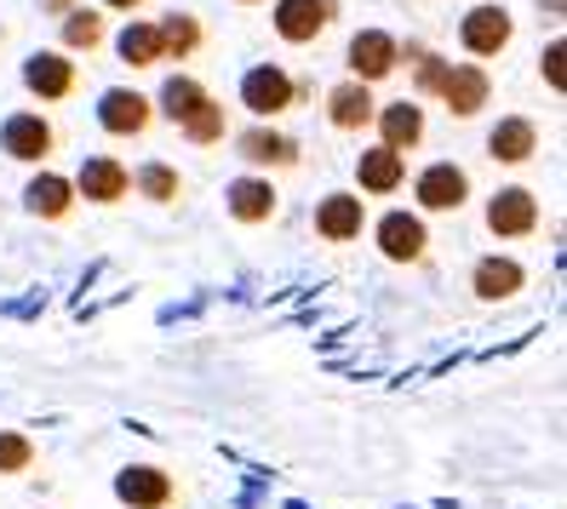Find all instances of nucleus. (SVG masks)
<instances>
[{
	"label": "nucleus",
	"instance_id": "nucleus-1",
	"mask_svg": "<svg viewBox=\"0 0 567 509\" xmlns=\"http://www.w3.org/2000/svg\"><path fill=\"white\" fill-rule=\"evenodd\" d=\"M413 58H419V86L442 92L453 115H476L487 104V75L476 70V63H453L447 70L442 58H424V52H413Z\"/></svg>",
	"mask_w": 567,
	"mask_h": 509
},
{
	"label": "nucleus",
	"instance_id": "nucleus-2",
	"mask_svg": "<svg viewBox=\"0 0 567 509\" xmlns=\"http://www.w3.org/2000/svg\"><path fill=\"white\" fill-rule=\"evenodd\" d=\"M161 110L173 115V121L189 132L195 144H213V138H224V110H218L213 97H207L202 86H195L189 75H173V81L161 86Z\"/></svg>",
	"mask_w": 567,
	"mask_h": 509
},
{
	"label": "nucleus",
	"instance_id": "nucleus-3",
	"mask_svg": "<svg viewBox=\"0 0 567 509\" xmlns=\"http://www.w3.org/2000/svg\"><path fill=\"white\" fill-rule=\"evenodd\" d=\"M115 498L132 509H166L173 503V475L155 469V464H126L115 475Z\"/></svg>",
	"mask_w": 567,
	"mask_h": 509
},
{
	"label": "nucleus",
	"instance_id": "nucleus-4",
	"mask_svg": "<svg viewBox=\"0 0 567 509\" xmlns=\"http://www.w3.org/2000/svg\"><path fill=\"white\" fill-rule=\"evenodd\" d=\"M458 41H464V52H476V58L505 52V46H511V12H505V7H476V12H464Z\"/></svg>",
	"mask_w": 567,
	"mask_h": 509
},
{
	"label": "nucleus",
	"instance_id": "nucleus-5",
	"mask_svg": "<svg viewBox=\"0 0 567 509\" xmlns=\"http://www.w3.org/2000/svg\"><path fill=\"white\" fill-rule=\"evenodd\" d=\"M241 104L252 115H281L292 104V81L276 70V63H258V70H247V81H241Z\"/></svg>",
	"mask_w": 567,
	"mask_h": 509
},
{
	"label": "nucleus",
	"instance_id": "nucleus-6",
	"mask_svg": "<svg viewBox=\"0 0 567 509\" xmlns=\"http://www.w3.org/2000/svg\"><path fill=\"white\" fill-rule=\"evenodd\" d=\"M533 224H539V200H533L527 189H498L493 195V207H487L493 235H527Z\"/></svg>",
	"mask_w": 567,
	"mask_h": 509
},
{
	"label": "nucleus",
	"instance_id": "nucleus-7",
	"mask_svg": "<svg viewBox=\"0 0 567 509\" xmlns=\"http://www.w3.org/2000/svg\"><path fill=\"white\" fill-rule=\"evenodd\" d=\"M327 0H281L276 7V29H281V41H292V46H305V41H316L321 29H327Z\"/></svg>",
	"mask_w": 567,
	"mask_h": 509
},
{
	"label": "nucleus",
	"instance_id": "nucleus-8",
	"mask_svg": "<svg viewBox=\"0 0 567 509\" xmlns=\"http://www.w3.org/2000/svg\"><path fill=\"white\" fill-rule=\"evenodd\" d=\"M350 70H355V81H361V86H367V81H384V75L395 70V41H390V35H379V29L355 35V41H350Z\"/></svg>",
	"mask_w": 567,
	"mask_h": 509
},
{
	"label": "nucleus",
	"instance_id": "nucleus-9",
	"mask_svg": "<svg viewBox=\"0 0 567 509\" xmlns=\"http://www.w3.org/2000/svg\"><path fill=\"white\" fill-rule=\"evenodd\" d=\"M0 144H7L12 160H41L52 149V126L41 115H12L7 126H0Z\"/></svg>",
	"mask_w": 567,
	"mask_h": 509
},
{
	"label": "nucleus",
	"instance_id": "nucleus-10",
	"mask_svg": "<svg viewBox=\"0 0 567 509\" xmlns=\"http://www.w3.org/2000/svg\"><path fill=\"white\" fill-rule=\"evenodd\" d=\"M23 81H29V92H41V97H63L75 86V63L63 52H35L23 63Z\"/></svg>",
	"mask_w": 567,
	"mask_h": 509
},
{
	"label": "nucleus",
	"instance_id": "nucleus-11",
	"mask_svg": "<svg viewBox=\"0 0 567 509\" xmlns=\"http://www.w3.org/2000/svg\"><path fill=\"white\" fill-rule=\"evenodd\" d=\"M464 189H471V178H464V173H458L453 160H442V166H430V173L419 178V200H424L430 212H453L458 200H464Z\"/></svg>",
	"mask_w": 567,
	"mask_h": 509
},
{
	"label": "nucleus",
	"instance_id": "nucleus-12",
	"mask_svg": "<svg viewBox=\"0 0 567 509\" xmlns=\"http://www.w3.org/2000/svg\"><path fill=\"white\" fill-rule=\"evenodd\" d=\"M97 121H104V132L126 138V132H144V121H150V104H144L138 92L115 86V92H104V104H97Z\"/></svg>",
	"mask_w": 567,
	"mask_h": 509
},
{
	"label": "nucleus",
	"instance_id": "nucleus-13",
	"mask_svg": "<svg viewBox=\"0 0 567 509\" xmlns=\"http://www.w3.org/2000/svg\"><path fill=\"white\" fill-rule=\"evenodd\" d=\"M379 247H384V258H395V263H413V258L424 252V224L408 218V212H390V218L379 224Z\"/></svg>",
	"mask_w": 567,
	"mask_h": 509
},
{
	"label": "nucleus",
	"instance_id": "nucleus-14",
	"mask_svg": "<svg viewBox=\"0 0 567 509\" xmlns=\"http://www.w3.org/2000/svg\"><path fill=\"white\" fill-rule=\"evenodd\" d=\"M75 184H81V195H86V200H121L132 178H126V166H121V160L92 155V160L81 166V178H75Z\"/></svg>",
	"mask_w": 567,
	"mask_h": 509
},
{
	"label": "nucleus",
	"instance_id": "nucleus-15",
	"mask_svg": "<svg viewBox=\"0 0 567 509\" xmlns=\"http://www.w3.org/2000/svg\"><path fill=\"white\" fill-rule=\"evenodd\" d=\"M379 115V126H384V149L390 155H402V149H413L419 138H424V115L413 110V104H390V110H373Z\"/></svg>",
	"mask_w": 567,
	"mask_h": 509
},
{
	"label": "nucleus",
	"instance_id": "nucleus-16",
	"mask_svg": "<svg viewBox=\"0 0 567 509\" xmlns=\"http://www.w3.org/2000/svg\"><path fill=\"white\" fill-rule=\"evenodd\" d=\"M316 229L327 235V241H350V235H361V200L355 195H327L321 212H316Z\"/></svg>",
	"mask_w": 567,
	"mask_h": 509
},
{
	"label": "nucleus",
	"instance_id": "nucleus-17",
	"mask_svg": "<svg viewBox=\"0 0 567 509\" xmlns=\"http://www.w3.org/2000/svg\"><path fill=\"white\" fill-rule=\"evenodd\" d=\"M229 212H236L241 224H264L276 212V189L264 184V178H241V184H229Z\"/></svg>",
	"mask_w": 567,
	"mask_h": 509
},
{
	"label": "nucleus",
	"instance_id": "nucleus-18",
	"mask_svg": "<svg viewBox=\"0 0 567 509\" xmlns=\"http://www.w3.org/2000/svg\"><path fill=\"white\" fill-rule=\"evenodd\" d=\"M487 149H493V160H511L516 166V160H527L533 149H539V132H533V121H498Z\"/></svg>",
	"mask_w": 567,
	"mask_h": 509
},
{
	"label": "nucleus",
	"instance_id": "nucleus-19",
	"mask_svg": "<svg viewBox=\"0 0 567 509\" xmlns=\"http://www.w3.org/2000/svg\"><path fill=\"white\" fill-rule=\"evenodd\" d=\"M355 178H361V189L390 195L395 184H402V155H390L384 144H379V149H367V155L355 160Z\"/></svg>",
	"mask_w": 567,
	"mask_h": 509
},
{
	"label": "nucleus",
	"instance_id": "nucleus-20",
	"mask_svg": "<svg viewBox=\"0 0 567 509\" xmlns=\"http://www.w3.org/2000/svg\"><path fill=\"white\" fill-rule=\"evenodd\" d=\"M327 110H332V126H361V121H373V97H367L361 81H344V86H332L327 92Z\"/></svg>",
	"mask_w": 567,
	"mask_h": 509
},
{
	"label": "nucleus",
	"instance_id": "nucleus-21",
	"mask_svg": "<svg viewBox=\"0 0 567 509\" xmlns=\"http://www.w3.org/2000/svg\"><path fill=\"white\" fill-rule=\"evenodd\" d=\"M476 292H482V298H511V292H522V263H511V258L476 263Z\"/></svg>",
	"mask_w": 567,
	"mask_h": 509
},
{
	"label": "nucleus",
	"instance_id": "nucleus-22",
	"mask_svg": "<svg viewBox=\"0 0 567 509\" xmlns=\"http://www.w3.org/2000/svg\"><path fill=\"white\" fill-rule=\"evenodd\" d=\"M29 212H41V218H63V212H70V184H63V178H52V173H41L35 184H29Z\"/></svg>",
	"mask_w": 567,
	"mask_h": 509
},
{
	"label": "nucleus",
	"instance_id": "nucleus-23",
	"mask_svg": "<svg viewBox=\"0 0 567 509\" xmlns=\"http://www.w3.org/2000/svg\"><path fill=\"white\" fill-rule=\"evenodd\" d=\"M115 46H121L126 63H155V58H161V29H155V23H126Z\"/></svg>",
	"mask_w": 567,
	"mask_h": 509
},
{
	"label": "nucleus",
	"instance_id": "nucleus-24",
	"mask_svg": "<svg viewBox=\"0 0 567 509\" xmlns=\"http://www.w3.org/2000/svg\"><path fill=\"white\" fill-rule=\"evenodd\" d=\"M29 464H35V440L0 429V475H23Z\"/></svg>",
	"mask_w": 567,
	"mask_h": 509
},
{
	"label": "nucleus",
	"instance_id": "nucleus-25",
	"mask_svg": "<svg viewBox=\"0 0 567 509\" xmlns=\"http://www.w3.org/2000/svg\"><path fill=\"white\" fill-rule=\"evenodd\" d=\"M241 155H247V160H287L292 144L281 138V132H264V126H258V132H241Z\"/></svg>",
	"mask_w": 567,
	"mask_h": 509
},
{
	"label": "nucleus",
	"instance_id": "nucleus-26",
	"mask_svg": "<svg viewBox=\"0 0 567 509\" xmlns=\"http://www.w3.org/2000/svg\"><path fill=\"white\" fill-rule=\"evenodd\" d=\"M155 29H161V52H189L195 41H202V29H195L189 18H166Z\"/></svg>",
	"mask_w": 567,
	"mask_h": 509
},
{
	"label": "nucleus",
	"instance_id": "nucleus-27",
	"mask_svg": "<svg viewBox=\"0 0 567 509\" xmlns=\"http://www.w3.org/2000/svg\"><path fill=\"white\" fill-rule=\"evenodd\" d=\"M138 189H144L150 200H173V195H178V178L166 173V166H144V173H138Z\"/></svg>",
	"mask_w": 567,
	"mask_h": 509
},
{
	"label": "nucleus",
	"instance_id": "nucleus-28",
	"mask_svg": "<svg viewBox=\"0 0 567 509\" xmlns=\"http://www.w3.org/2000/svg\"><path fill=\"white\" fill-rule=\"evenodd\" d=\"M97 35H104V23H97L92 12H75L70 23H63V41L70 46H97Z\"/></svg>",
	"mask_w": 567,
	"mask_h": 509
},
{
	"label": "nucleus",
	"instance_id": "nucleus-29",
	"mask_svg": "<svg viewBox=\"0 0 567 509\" xmlns=\"http://www.w3.org/2000/svg\"><path fill=\"white\" fill-rule=\"evenodd\" d=\"M561 58H567V52H561V41H550V52H545V75H550V86H556V92L567 86V75H561Z\"/></svg>",
	"mask_w": 567,
	"mask_h": 509
},
{
	"label": "nucleus",
	"instance_id": "nucleus-30",
	"mask_svg": "<svg viewBox=\"0 0 567 509\" xmlns=\"http://www.w3.org/2000/svg\"><path fill=\"white\" fill-rule=\"evenodd\" d=\"M104 7H138V0H104Z\"/></svg>",
	"mask_w": 567,
	"mask_h": 509
}]
</instances>
